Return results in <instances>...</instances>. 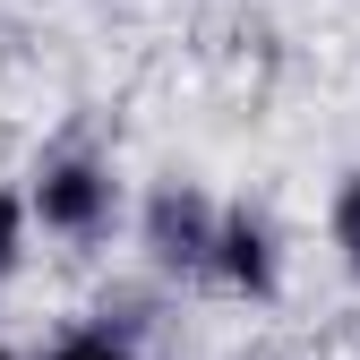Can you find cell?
Here are the masks:
<instances>
[{
    "instance_id": "obj_2",
    "label": "cell",
    "mask_w": 360,
    "mask_h": 360,
    "mask_svg": "<svg viewBox=\"0 0 360 360\" xmlns=\"http://www.w3.org/2000/svg\"><path fill=\"white\" fill-rule=\"evenodd\" d=\"M146 249H155L163 266H189V275H198V266L223 257V214H214L198 189L172 180V189H155V206H146Z\"/></svg>"
},
{
    "instance_id": "obj_7",
    "label": "cell",
    "mask_w": 360,
    "mask_h": 360,
    "mask_svg": "<svg viewBox=\"0 0 360 360\" xmlns=\"http://www.w3.org/2000/svg\"><path fill=\"white\" fill-rule=\"evenodd\" d=\"M0 360H9V352H0Z\"/></svg>"
},
{
    "instance_id": "obj_4",
    "label": "cell",
    "mask_w": 360,
    "mask_h": 360,
    "mask_svg": "<svg viewBox=\"0 0 360 360\" xmlns=\"http://www.w3.org/2000/svg\"><path fill=\"white\" fill-rule=\"evenodd\" d=\"M335 249H343V266L360 275V172L343 180V198H335Z\"/></svg>"
},
{
    "instance_id": "obj_5",
    "label": "cell",
    "mask_w": 360,
    "mask_h": 360,
    "mask_svg": "<svg viewBox=\"0 0 360 360\" xmlns=\"http://www.w3.org/2000/svg\"><path fill=\"white\" fill-rule=\"evenodd\" d=\"M43 360H138V352H129L120 335H103V326H86V335H69V343H52Z\"/></svg>"
},
{
    "instance_id": "obj_1",
    "label": "cell",
    "mask_w": 360,
    "mask_h": 360,
    "mask_svg": "<svg viewBox=\"0 0 360 360\" xmlns=\"http://www.w3.org/2000/svg\"><path fill=\"white\" fill-rule=\"evenodd\" d=\"M34 214L52 223V232H69V240H95L103 223H112V172L86 163V155L43 163V180H34Z\"/></svg>"
},
{
    "instance_id": "obj_6",
    "label": "cell",
    "mask_w": 360,
    "mask_h": 360,
    "mask_svg": "<svg viewBox=\"0 0 360 360\" xmlns=\"http://www.w3.org/2000/svg\"><path fill=\"white\" fill-rule=\"evenodd\" d=\"M18 249H26V206H18L9 189H0V283L18 275Z\"/></svg>"
},
{
    "instance_id": "obj_3",
    "label": "cell",
    "mask_w": 360,
    "mask_h": 360,
    "mask_svg": "<svg viewBox=\"0 0 360 360\" xmlns=\"http://www.w3.org/2000/svg\"><path fill=\"white\" fill-rule=\"evenodd\" d=\"M214 275H232L249 292H275V257H266V232L249 214H223V257H214Z\"/></svg>"
}]
</instances>
